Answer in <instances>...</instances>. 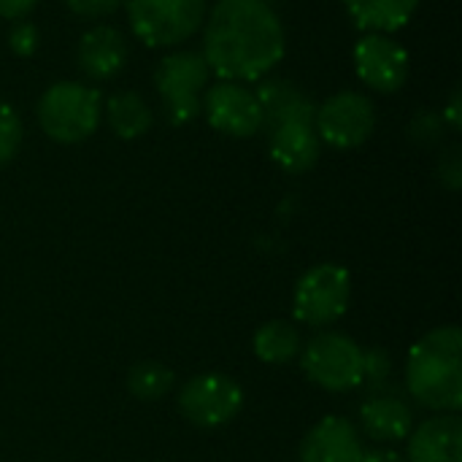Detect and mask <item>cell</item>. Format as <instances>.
<instances>
[{
  "label": "cell",
  "mask_w": 462,
  "mask_h": 462,
  "mask_svg": "<svg viewBox=\"0 0 462 462\" xmlns=\"http://www.w3.org/2000/svg\"><path fill=\"white\" fill-rule=\"evenodd\" d=\"M203 60L222 81H260L284 60L287 32L268 0H217L203 22Z\"/></svg>",
  "instance_id": "obj_1"
},
{
  "label": "cell",
  "mask_w": 462,
  "mask_h": 462,
  "mask_svg": "<svg viewBox=\"0 0 462 462\" xmlns=\"http://www.w3.org/2000/svg\"><path fill=\"white\" fill-rule=\"evenodd\" d=\"M406 387L420 406L441 414H457L462 406L460 328H436L411 346L406 363Z\"/></svg>",
  "instance_id": "obj_2"
},
{
  "label": "cell",
  "mask_w": 462,
  "mask_h": 462,
  "mask_svg": "<svg viewBox=\"0 0 462 462\" xmlns=\"http://www.w3.org/2000/svg\"><path fill=\"white\" fill-rule=\"evenodd\" d=\"M35 116L51 141L81 143L97 130L103 119V97L89 84L57 81L38 97Z\"/></svg>",
  "instance_id": "obj_3"
},
{
  "label": "cell",
  "mask_w": 462,
  "mask_h": 462,
  "mask_svg": "<svg viewBox=\"0 0 462 462\" xmlns=\"http://www.w3.org/2000/svg\"><path fill=\"white\" fill-rule=\"evenodd\" d=\"M211 84V70L200 51H173L160 60L154 70V87L162 103V114L173 127H184L200 116V97Z\"/></svg>",
  "instance_id": "obj_4"
},
{
  "label": "cell",
  "mask_w": 462,
  "mask_h": 462,
  "mask_svg": "<svg viewBox=\"0 0 462 462\" xmlns=\"http://www.w3.org/2000/svg\"><path fill=\"white\" fill-rule=\"evenodd\" d=\"M135 38L152 49H171L200 32L206 0H125Z\"/></svg>",
  "instance_id": "obj_5"
},
{
  "label": "cell",
  "mask_w": 462,
  "mask_h": 462,
  "mask_svg": "<svg viewBox=\"0 0 462 462\" xmlns=\"http://www.w3.org/2000/svg\"><path fill=\"white\" fill-rule=\"evenodd\" d=\"M352 300V276L344 265L322 263L300 276L292 295V317L309 328H328L344 317Z\"/></svg>",
  "instance_id": "obj_6"
},
{
  "label": "cell",
  "mask_w": 462,
  "mask_h": 462,
  "mask_svg": "<svg viewBox=\"0 0 462 462\" xmlns=\"http://www.w3.org/2000/svg\"><path fill=\"white\" fill-rule=\"evenodd\" d=\"M363 352L365 349L346 333L328 330L306 344L300 363L317 387L328 393H349L363 382Z\"/></svg>",
  "instance_id": "obj_7"
},
{
  "label": "cell",
  "mask_w": 462,
  "mask_h": 462,
  "mask_svg": "<svg viewBox=\"0 0 462 462\" xmlns=\"http://www.w3.org/2000/svg\"><path fill=\"white\" fill-rule=\"evenodd\" d=\"M314 127L322 143L333 149H357L376 130V106L363 92L341 89L317 106Z\"/></svg>",
  "instance_id": "obj_8"
},
{
  "label": "cell",
  "mask_w": 462,
  "mask_h": 462,
  "mask_svg": "<svg viewBox=\"0 0 462 462\" xmlns=\"http://www.w3.org/2000/svg\"><path fill=\"white\" fill-rule=\"evenodd\" d=\"M200 114L217 133L230 138H252L263 133V111L257 95L238 81L217 79L208 84L200 97Z\"/></svg>",
  "instance_id": "obj_9"
},
{
  "label": "cell",
  "mask_w": 462,
  "mask_h": 462,
  "mask_svg": "<svg viewBox=\"0 0 462 462\" xmlns=\"http://www.w3.org/2000/svg\"><path fill=\"white\" fill-rule=\"evenodd\" d=\"M244 409V390L225 374L192 376L179 393V411L198 428H222Z\"/></svg>",
  "instance_id": "obj_10"
},
{
  "label": "cell",
  "mask_w": 462,
  "mask_h": 462,
  "mask_svg": "<svg viewBox=\"0 0 462 462\" xmlns=\"http://www.w3.org/2000/svg\"><path fill=\"white\" fill-rule=\"evenodd\" d=\"M411 70L409 51L387 32H363L355 43V73L357 79L382 95L398 92Z\"/></svg>",
  "instance_id": "obj_11"
},
{
  "label": "cell",
  "mask_w": 462,
  "mask_h": 462,
  "mask_svg": "<svg viewBox=\"0 0 462 462\" xmlns=\"http://www.w3.org/2000/svg\"><path fill=\"white\" fill-rule=\"evenodd\" d=\"M127 54L130 49L122 30H116L114 24H95L81 35L76 62L89 81H108L125 68Z\"/></svg>",
  "instance_id": "obj_12"
},
{
  "label": "cell",
  "mask_w": 462,
  "mask_h": 462,
  "mask_svg": "<svg viewBox=\"0 0 462 462\" xmlns=\"http://www.w3.org/2000/svg\"><path fill=\"white\" fill-rule=\"evenodd\" d=\"M363 455L360 433L346 417L319 420L300 441L298 462H357Z\"/></svg>",
  "instance_id": "obj_13"
},
{
  "label": "cell",
  "mask_w": 462,
  "mask_h": 462,
  "mask_svg": "<svg viewBox=\"0 0 462 462\" xmlns=\"http://www.w3.org/2000/svg\"><path fill=\"white\" fill-rule=\"evenodd\" d=\"M268 152H271V160L282 171L306 173L317 165L322 154V141L317 135L314 122L298 119V122H284L268 130Z\"/></svg>",
  "instance_id": "obj_14"
},
{
  "label": "cell",
  "mask_w": 462,
  "mask_h": 462,
  "mask_svg": "<svg viewBox=\"0 0 462 462\" xmlns=\"http://www.w3.org/2000/svg\"><path fill=\"white\" fill-rule=\"evenodd\" d=\"M409 462H462V420L439 414L409 433Z\"/></svg>",
  "instance_id": "obj_15"
},
{
  "label": "cell",
  "mask_w": 462,
  "mask_h": 462,
  "mask_svg": "<svg viewBox=\"0 0 462 462\" xmlns=\"http://www.w3.org/2000/svg\"><path fill=\"white\" fill-rule=\"evenodd\" d=\"M254 95H257V103L263 111L265 133L284 122H298V119L314 122L317 103L298 84H292L287 79H260Z\"/></svg>",
  "instance_id": "obj_16"
},
{
  "label": "cell",
  "mask_w": 462,
  "mask_h": 462,
  "mask_svg": "<svg viewBox=\"0 0 462 462\" xmlns=\"http://www.w3.org/2000/svg\"><path fill=\"white\" fill-rule=\"evenodd\" d=\"M360 428L374 441H403L414 430V411L401 395H382L376 393L360 409Z\"/></svg>",
  "instance_id": "obj_17"
},
{
  "label": "cell",
  "mask_w": 462,
  "mask_h": 462,
  "mask_svg": "<svg viewBox=\"0 0 462 462\" xmlns=\"http://www.w3.org/2000/svg\"><path fill=\"white\" fill-rule=\"evenodd\" d=\"M422 0H344L346 14L363 32H395L409 24Z\"/></svg>",
  "instance_id": "obj_18"
},
{
  "label": "cell",
  "mask_w": 462,
  "mask_h": 462,
  "mask_svg": "<svg viewBox=\"0 0 462 462\" xmlns=\"http://www.w3.org/2000/svg\"><path fill=\"white\" fill-rule=\"evenodd\" d=\"M103 114L108 127L114 130V135L133 141L141 138L143 133H149L154 114L149 108V103L138 95V92H116L103 103Z\"/></svg>",
  "instance_id": "obj_19"
},
{
  "label": "cell",
  "mask_w": 462,
  "mask_h": 462,
  "mask_svg": "<svg viewBox=\"0 0 462 462\" xmlns=\"http://www.w3.org/2000/svg\"><path fill=\"white\" fill-rule=\"evenodd\" d=\"M254 355L268 365L292 363L300 355V333L287 319H271L254 333Z\"/></svg>",
  "instance_id": "obj_20"
},
{
  "label": "cell",
  "mask_w": 462,
  "mask_h": 462,
  "mask_svg": "<svg viewBox=\"0 0 462 462\" xmlns=\"http://www.w3.org/2000/svg\"><path fill=\"white\" fill-rule=\"evenodd\" d=\"M173 382H176L173 371L162 363H154V360L135 363L127 371V390L133 398H138L143 403L162 401L173 390Z\"/></svg>",
  "instance_id": "obj_21"
},
{
  "label": "cell",
  "mask_w": 462,
  "mask_h": 462,
  "mask_svg": "<svg viewBox=\"0 0 462 462\" xmlns=\"http://www.w3.org/2000/svg\"><path fill=\"white\" fill-rule=\"evenodd\" d=\"M444 135H447V122L439 111H420L409 122V138L417 146H425V149L441 146Z\"/></svg>",
  "instance_id": "obj_22"
},
{
  "label": "cell",
  "mask_w": 462,
  "mask_h": 462,
  "mask_svg": "<svg viewBox=\"0 0 462 462\" xmlns=\"http://www.w3.org/2000/svg\"><path fill=\"white\" fill-rule=\"evenodd\" d=\"M22 119L16 114L14 106H8L5 100H0V165L11 162L22 146Z\"/></svg>",
  "instance_id": "obj_23"
},
{
  "label": "cell",
  "mask_w": 462,
  "mask_h": 462,
  "mask_svg": "<svg viewBox=\"0 0 462 462\" xmlns=\"http://www.w3.org/2000/svg\"><path fill=\"white\" fill-rule=\"evenodd\" d=\"M390 355L384 349H368L363 352V382L371 393L382 390L387 384V376H390Z\"/></svg>",
  "instance_id": "obj_24"
},
{
  "label": "cell",
  "mask_w": 462,
  "mask_h": 462,
  "mask_svg": "<svg viewBox=\"0 0 462 462\" xmlns=\"http://www.w3.org/2000/svg\"><path fill=\"white\" fill-rule=\"evenodd\" d=\"M436 173H439V181H441L447 189H452V192H457V189H460L462 187L460 143H449V146H444V149H441L439 162H436Z\"/></svg>",
  "instance_id": "obj_25"
},
{
  "label": "cell",
  "mask_w": 462,
  "mask_h": 462,
  "mask_svg": "<svg viewBox=\"0 0 462 462\" xmlns=\"http://www.w3.org/2000/svg\"><path fill=\"white\" fill-rule=\"evenodd\" d=\"M38 27L27 19H16L8 30V49L16 57H32L38 51Z\"/></svg>",
  "instance_id": "obj_26"
},
{
  "label": "cell",
  "mask_w": 462,
  "mask_h": 462,
  "mask_svg": "<svg viewBox=\"0 0 462 462\" xmlns=\"http://www.w3.org/2000/svg\"><path fill=\"white\" fill-rule=\"evenodd\" d=\"M65 8L79 16V19H106L111 14H116L119 5H125V0H62Z\"/></svg>",
  "instance_id": "obj_27"
},
{
  "label": "cell",
  "mask_w": 462,
  "mask_h": 462,
  "mask_svg": "<svg viewBox=\"0 0 462 462\" xmlns=\"http://www.w3.org/2000/svg\"><path fill=\"white\" fill-rule=\"evenodd\" d=\"M441 116H444V122H447V130H455V133H460L462 130V89L460 87H455V89H452V95H449V103H447V108L441 111Z\"/></svg>",
  "instance_id": "obj_28"
},
{
  "label": "cell",
  "mask_w": 462,
  "mask_h": 462,
  "mask_svg": "<svg viewBox=\"0 0 462 462\" xmlns=\"http://www.w3.org/2000/svg\"><path fill=\"white\" fill-rule=\"evenodd\" d=\"M38 5V0H0V19H24L32 8Z\"/></svg>",
  "instance_id": "obj_29"
},
{
  "label": "cell",
  "mask_w": 462,
  "mask_h": 462,
  "mask_svg": "<svg viewBox=\"0 0 462 462\" xmlns=\"http://www.w3.org/2000/svg\"><path fill=\"white\" fill-rule=\"evenodd\" d=\"M357 462H406V457L398 455V452H393V449H374V452H365L363 449V455H360Z\"/></svg>",
  "instance_id": "obj_30"
}]
</instances>
